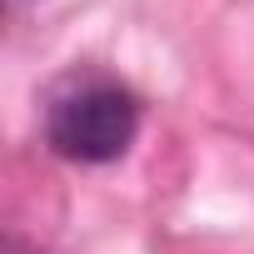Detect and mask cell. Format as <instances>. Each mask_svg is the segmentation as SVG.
<instances>
[{"mask_svg":"<svg viewBox=\"0 0 254 254\" xmlns=\"http://www.w3.org/2000/svg\"><path fill=\"white\" fill-rule=\"evenodd\" d=\"M140 100L115 80H80L60 90L45 110V140L60 160L75 165H110L135 145Z\"/></svg>","mask_w":254,"mask_h":254,"instance_id":"cell-1","label":"cell"},{"mask_svg":"<svg viewBox=\"0 0 254 254\" xmlns=\"http://www.w3.org/2000/svg\"><path fill=\"white\" fill-rule=\"evenodd\" d=\"M5 5H10V10H20V5H30V0H5Z\"/></svg>","mask_w":254,"mask_h":254,"instance_id":"cell-2","label":"cell"}]
</instances>
